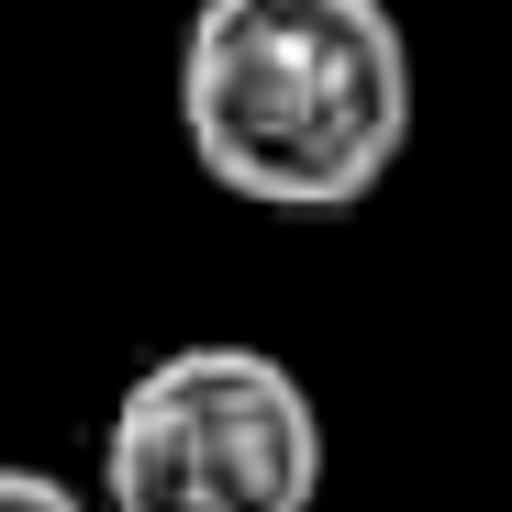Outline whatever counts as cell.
<instances>
[{"label": "cell", "instance_id": "cell-2", "mask_svg": "<svg viewBox=\"0 0 512 512\" xmlns=\"http://www.w3.org/2000/svg\"><path fill=\"white\" fill-rule=\"evenodd\" d=\"M323 412L268 346H167L123 379L101 435V512H312Z\"/></svg>", "mask_w": 512, "mask_h": 512}, {"label": "cell", "instance_id": "cell-1", "mask_svg": "<svg viewBox=\"0 0 512 512\" xmlns=\"http://www.w3.org/2000/svg\"><path fill=\"white\" fill-rule=\"evenodd\" d=\"M179 134L256 212H357L412 145V45L390 0H201L179 34Z\"/></svg>", "mask_w": 512, "mask_h": 512}, {"label": "cell", "instance_id": "cell-3", "mask_svg": "<svg viewBox=\"0 0 512 512\" xmlns=\"http://www.w3.org/2000/svg\"><path fill=\"white\" fill-rule=\"evenodd\" d=\"M0 512H90V501H78L56 468H12L0 457Z\"/></svg>", "mask_w": 512, "mask_h": 512}]
</instances>
